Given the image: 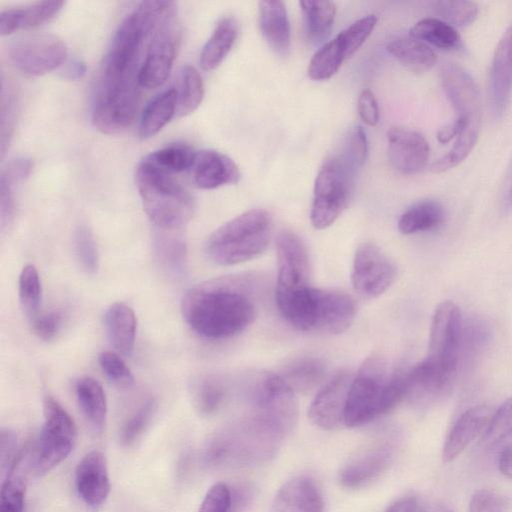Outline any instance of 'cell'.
Instances as JSON below:
<instances>
[{"instance_id": "obj_1", "label": "cell", "mask_w": 512, "mask_h": 512, "mask_svg": "<svg viewBox=\"0 0 512 512\" xmlns=\"http://www.w3.org/2000/svg\"><path fill=\"white\" fill-rule=\"evenodd\" d=\"M174 6L171 1H143L117 28L92 100V123L102 133H122L133 123L140 99L138 76L143 49Z\"/></svg>"}, {"instance_id": "obj_2", "label": "cell", "mask_w": 512, "mask_h": 512, "mask_svg": "<svg viewBox=\"0 0 512 512\" xmlns=\"http://www.w3.org/2000/svg\"><path fill=\"white\" fill-rule=\"evenodd\" d=\"M181 312L195 333L220 340L247 329L257 308L243 277L222 276L191 287L182 298Z\"/></svg>"}, {"instance_id": "obj_3", "label": "cell", "mask_w": 512, "mask_h": 512, "mask_svg": "<svg viewBox=\"0 0 512 512\" xmlns=\"http://www.w3.org/2000/svg\"><path fill=\"white\" fill-rule=\"evenodd\" d=\"M289 432L247 413L208 442L204 460L209 466H251L272 458Z\"/></svg>"}, {"instance_id": "obj_4", "label": "cell", "mask_w": 512, "mask_h": 512, "mask_svg": "<svg viewBox=\"0 0 512 512\" xmlns=\"http://www.w3.org/2000/svg\"><path fill=\"white\" fill-rule=\"evenodd\" d=\"M406 397V372L389 373L380 355L366 358L353 375L345 410L346 427H359L388 413Z\"/></svg>"}, {"instance_id": "obj_5", "label": "cell", "mask_w": 512, "mask_h": 512, "mask_svg": "<svg viewBox=\"0 0 512 512\" xmlns=\"http://www.w3.org/2000/svg\"><path fill=\"white\" fill-rule=\"evenodd\" d=\"M276 256L278 309L294 328L307 331L314 287L306 246L297 234L282 230L276 237Z\"/></svg>"}, {"instance_id": "obj_6", "label": "cell", "mask_w": 512, "mask_h": 512, "mask_svg": "<svg viewBox=\"0 0 512 512\" xmlns=\"http://www.w3.org/2000/svg\"><path fill=\"white\" fill-rule=\"evenodd\" d=\"M272 217L264 209L248 210L217 228L206 242L209 259L221 266L257 258L272 239Z\"/></svg>"}, {"instance_id": "obj_7", "label": "cell", "mask_w": 512, "mask_h": 512, "mask_svg": "<svg viewBox=\"0 0 512 512\" xmlns=\"http://www.w3.org/2000/svg\"><path fill=\"white\" fill-rule=\"evenodd\" d=\"M135 183L144 211L158 228L172 231L191 219L193 198L172 175L141 160L135 172Z\"/></svg>"}, {"instance_id": "obj_8", "label": "cell", "mask_w": 512, "mask_h": 512, "mask_svg": "<svg viewBox=\"0 0 512 512\" xmlns=\"http://www.w3.org/2000/svg\"><path fill=\"white\" fill-rule=\"evenodd\" d=\"M44 422L28 448L29 469L41 476L59 465L72 452L77 441V427L65 408L52 396L43 400Z\"/></svg>"}, {"instance_id": "obj_9", "label": "cell", "mask_w": 512, "mask_h": 512, "mask_svg": "<svg viewBox=\"0 0 512 512\" xmlns=\"http://www.w3.org/2000/svg\"><path fill=\"white\" fill-rule=\"evenodd\" d=\"M352 174L334 155L320 168L314 183L310 221L314 228L332 225L346 208Z\"/></svg>"}, {"instance_id": "obj_10", "label": "cell", "mask_w": 512, "mask_h": 512, "mask_svg": "<svg viewBox=\"0 0 512 512\" xmlns=\"http://www.w3.org/2000/svg\"><path fill=\"white\" fill-rule=\"evenodd\" d=\"M9 58L14 68L23 75L38 77L61 67L66 62L67 47L63 40L54 34H28L12 41Z\"/></svg>"}, {"instance_id": "obj_11", "label": "cell", "mask_w": 512, "mask_h": 512, "mask_svg": "<svg viewBox=\"0 0 512 512\" xmlns=\"http://www.w3.org/2000/svg\"><path fill=\"white\" fill-rule=\"evenodd\" d=\"M461 330L462 317L459 307L452 301L441 302L432 317L425 360L450 377L457 364Z\"/></svg>"}, {"instance_id": "obj_12", "label": "cell", "mask_w": 512, "mask_h": 512, "mask_svg": "<svg viewBox=\"0 0 512 512\" xmlns=\"http://www.w3.org/2000/svg\"><path fill=\"white\" fill-rule=\"evenodd\" d=\"M176 8L171 9L154 31L139 71L141 88L153 89L162 85L170 74L176 57L178 28Z\"/></svg>"}, {"instance_id": "obj_13", "label": "cell", "mask_w": 512, "mask_h": 512, "mask_svg": "<svg viewBox=\"0 0 512 512\" xmlns=\"http://www.w3.org/2000/svg\"><path fill=\"white\" fill-rule=\"evenodd\" d=\"M395 277L394 264L379 247L371 243L358 246L353 258L351 279L360 296L372 299L382 295Z\"/></svg>"}, {"instance_id": "obj_14", "label": "cell", "mask_w": 512, "mask_h": 512, "mask_svg": "<svg viewBox=\"0 0 512 512\" xmlns=\"http://www.w3.org/2000/svg\"><path fill=\"white\" fill-rule=\"evenodd\" d=\"M356 315V303L347 293L314 288L309 316L308 331L340 334L352 325Z\"/></svg>"}, {"instance_id": "obj_15", "label": "cell", "mask_w": 512, "mask_h": 512, "mask_svg": "<svg viewBox=\"0 0 512 512\" xmlns=\"http://www.w3.org/2000/svg\"><path fill=\"white\" fill-rule=\"evenodd\" d=\"M395 454L392 439H378L359 451L340 470L339 483L349 489L368 486L390 466Z\"/></svg>"}, {"instance_id": "obj_16", "label": "cell", "mask_w": 512, "mask_h": 512, "mask_svg": "<svg viewBox=\"0 0 512 512\" xmlns=\"http://www.w3.org/2000/svg\"><path fill=\"white\" fill-rule=\"evenodd\" d=\"M352 379L351 372L341 370L318 390L308 410L313 424L325 430L345 426V410Z\"/></svg>"}, {"instance_id": "obj_17", "label": "cell", "mask_w": 512, "mask_h": 512, "mask_svg": "<svg viewBox=\"0 0 512 512\" xmlns=\"http://www.w3.org/2000/svg\"><path fill=\"white\" fill-rule=\"evenodd\" d=\"M388 158L398 172L414 175L428 164L430 146L426 138L413 129L392 127L387 133Z\"/></svg>"}, {"instance_id": "obj_18", "label": "cell", "mask_w": 512, "mask_h": 512, "mask_svg": "<svg viewBox=\"0 0 512 512\" xmlns=\"http://www.w3.org/2000/svg\"><path fill=\"white\" fill-rule=\"evenodd\" d=\"M75 488L83 503L91 509L101 507L110 493V478L106 458L92 450L77 464Z\"/></svg>"}, {"instance_id": "obj_19", "label": "cell", "mask_w": 512, "mask_h": 512, "mask_svg": "<svg viewBox=\"0 0 512 512\" xmlns=\"http://www.w3.org/2000/svg\"><path fill=\"white\" fill-rule=\"evenodd\" d=\"M441 83L458 117L480 121V92L468 71L456 63H445Z\"/></svg>"}, {"instance_id": "obj_20", "label": "cell", "mask_w": 512, "mask_h": 512, "mask_svg": "<svg viewBox=\"0 0 512 512\" xmlns=\"http://www.w3.org/2000/svg\"><path fill=\"white\" fill-rule=\"evenodd\" d=\"M512 92V25L500 38L491 62L490 93L495 117L505 113Z\"/></svg>"}, {"instance_id": "obj_21", "label": "cell", "mask_w": 512, "mask_h": 512, "mask_svg": "<svg viewBox=\"0 0 512 512\" xmlns=\"http://www.w3.org/2000/svg\"><path fill=\"white\" fill-rule=\"evenodd\" d=\"M191 174L194 184L207 190L236 184L241 177L236 163L227 155L213 149L196 153Z\"/></svg>"}, {"instance_id": "obj_22", "label": "cell", "mask_w": 512, "mask_h": 512, "mask_svg": "<svg viewBox=\"0 0 512 512\" xmlns=\"http://www.w3.org/2000/svg\"><path fill=\"white\" fill-rule=\"evenodd\" d=\"M272 512H324L321 492L309 476H295L277 491Z\"/></svg>"}, {"instance_id": "obj_23", "label": "cell", "mask_w": 512, "mask_h": 512, "mask_svg": "<svg viewBox=\"0 0 512 512\" xmlns=\"http://www.w3.org/2000/svg\"><path fill=\"white\" fill-rule=\"evenodd\" d=\"M64 5V1L52 0L4 9L0 13V34L11 35L41 26L52 20Z\"/></svg>"}, {"instance_id": "obj_24", "label": "cell", "mask_w": 512, "mask_h": 512, "mask_svg": "<svg viewBox=\"0 0 512 512\" xmlns=\"http://www.w3.org/2000/svg\"><path fill=\"white\" fill-rule=\"evenodd\" d=\"M425 359L406 372V397L412 403L425 405L443 395L451 381Z\"/></svg>"}, {"instance_id": "obj_25", "label": "cell", "mask_w": 512, "mask_h": 512, "mask_svg": "<svg viewBox=\"0 0 512 512\" xmlns=\"http://www.w3.org/2000/svg\"><path fill=\"white\" fill-rule=\"evenodd\" d=\"M492 413L487 406L479 405L465 411L450 430L443 447V459H456L486 428Z\"/></svg>"}, {"instance_id": "obj_26", "label": "cell", "mask_w": 512, "mask_h": 512, "mask_svg": "<svg viewBox=\"0 0 512 512\" xmlns=\"http://www.w3.org/2000/svg\"><path fill=\"white\" fill-rule=\"evenodd\" d=\"M259 26L265 41L275 53L284 56L289 52L291 28L282 1L259 2Z\"/></svg>"}, {"instance_id": "obj_27", "label": "cell", "mask_w": 512, "mask_h": 512, "mask_svg": "<svg viewBox=\"0 0 512 512\" xmlns=\"http://www.w3.org/2000/svg\"><path fill=\"white\" fill-rule=\"evenodd\" d=\"M104 325L117 353L129 356L134 348L137 321L134 311L123 302L113 303L104 315Z\"/></svg>"}, {"instance_id": "obj_28", "label": "cell", "mask_w": 512, "mask_h": 512, "mask_svg": "<svg viewBox=\"0 0 512 512\" xmlns=\"http://www.w3.org/2000/svg\"><path fill=\"white\" fill-rule=\"evenodd\" d=\"M238 35V23L232 16L223 17L200 53V66L203 70L216 69L231 51Z\"/></svg>"}, {"instance_id": "obj_29", "label": "cell", "mask_w": 512, "mask_h": 512, "mask_svg": "<svg viewBox=\"0 0 512 512\" xmlns=\"http://www.w3.org/2000/svg\"><path fill=\"white\" fill-rule=\"evenodd\" d=\"M78 406L95 432H101L107 416V401L101 384L92 377H82L75 385Z\"/></svg>"}, {"instance_id": "obj_30", "label": "cell", "mask_w": 512, "mask_h": 512, "mask_svg": "<svg viewBox=\"0 0 512 512\" xmlns=\"http://www.w3.org/2000/svg\"><path fill=\"white\" fill-rule=\"evenodd\" d=\"M386 50L415 73L427 72L437 61V55L429 45L411 36L391 40L386 45Z\"/></svg>"}, {"instance_id": "obj_31", "label": "cell", "mask_w": 512, "mask_h": 512, "mask_svg": "<svg viewBox=\"0 0 512 512\" xmlns=\"http://www.w3.org/2000/svg\"><path fill=\"white\" fill-rule=\"evenodd\" d=\"M177 111V91L167 89L156 95L144 108L138 126L139 137L149 139L160 132Z\"/></svg>"}, {"instance_id": "obj_32", "label": "cell", "mask_w": 512, "mask_h": 512, "mask_svg": "<svg viewBox=\"0 0 512 512\" xmlns=\"http://www.w3.org/2000/svg\"><path fill=\"white\" fill-rule=\"evenodd\" d=\"M29 469L28 449L20 452L17 460L5 474L0 490V512H23L26 474Z\"/></svg>"}, {"instance_id": "obj_33", "label": "cell", "mask_w": 512, "mask_h": 512, "mask_svg": "<svg viewBox=\"0 0 512 512\" xmlns=\"http://www.w3.org/2000/svg\"><path fill=\"white\" fill-rule=\"evenodd\" d=\"M295 393H309L325 379L326 367L315 357H302L288 364L280 374Z\"/></svg>"}, {"instance_id": "obj_34", "label": "cell", "mask_w": 512, "mask_h": 512, "mask_svg": "<svg viewBox=\"0 0 512 512\" xmlns=\"http://www.w3.org/2000/svg\"><path fill=\"white\" fill-rule=\"evenodd\" d=\"M445 219L442 205L435 200H423L409 207L399 218L398 229L409 235L439 227Z\"/></svg>"}, {"instance_id": "obj_35", "label": "cell", "mask_w": 512, "mask_h": 512, "mask_svg": "<svg viewBox=\"0 0 512 512\" xmlns=\"http://www.w3.org/2000/svg\"><path fill=\"white\" fill-rule=\"evenodd\" d=\"M305 34L312 44L325 40L333 27L336 6L331 1H301Z\"/></svg>"}, {"instance_id": "obj_36", "label": "cell", "mask_w": 512, "mask_h": 512, "mask_svg": "<svg viewBox=\"0 0 512 512\" xmlns=\"http://www.w3.org/2000/svg\"><path fill=\"white\" fill-rule=\"evenodd\" d=\"M409 36L442 50L457 49L461 45V37L455 27L434 17L416 22Z\"/></svg>"}, {"instance_id": "obj_37", "label": "cell", "mask_w": 512, "mask_h": 512, "mask_svg": "<svg viewBox=\"0 0 512 512\" xmlns=\"http://www.w3.org/2000/svg\"><path fill=\"white\" fill-rule=\"evenodd\" d=\"M482 444L497 454L512 448V396L492 414L484 430Z\"/></svg>"}, {"instance_id": "obj_38", "label": "cell", "mask_w": 512, "mask_h": 512, "mask_svg": "<svg viewBox=\"0 0 512 512\" xmlns=\"http://www.w3.org/2000/svg\"><path fill=\"white\" fill-rule=\"evenodd\" d=\"M195 155V151L189 145L174 143L149 153L142 161L173 175L191 169Z\"/></svg>"}, {"instance_id": "obj_39", "label": "cell", "mask_w": 512, "mask_h": 512, "mask_svg": "<svg viewBox=\"0 0 512 512\" xmlns=\"http://www.w3.org/2000/svg\"><path fill=\"white\" fill-rule=\"evenodd\" d=\"M177 91V113L187 116L194 112L204 97V84L198 70L191 65H184L179 72Z\"/></svg>"}, {"instance_id": "obj_40", "label": "cell", "mask_w": 512, "mask_h": 512, "mask_svg": "<svg viewBox=\"0 0 512 512\" xmlns=\"http://www.w3.org/2000/svg\"><path fill=\"white\" fill-rule=\"evenodd\" d=\"M346 60L338 39L324 43L312 56L307 73L314 81L330 79Z\"/></svg>"}, {"instance_id": "obj_41", "label": "cell", "mask_w": 512, "mask_h": 512, "mask_svg": "<svg viewBox=\"0 0 512 512\" xmlns=\"http://www.w3.org/2000/svg\"><path fill=\"white\" fill-rule=\"evenodd\" d=\"M480 123L469 124L455 139L451 149L430 167L433 173H443L463 162L473 150L479 137Z\"/></svg>"}, {"instance_id": "obj_42", "label": "cell", "mask_w": 512, "mask_h": 512, "mask_svg": "<svg viewBox=\"0 0 512 512\" xmlns=\"http://www.w3.org/2000/svg\"><path fill=\"white\" fill-rule=\"evenodd\" d=\"M226 387L222 380L215 376L202 378L194 388V404L202 416L215 414L226 398Z\"/></svg>"}, {"instance_id": "obj_43", "label": "cell", "mask_w": 512, "mask_h": 512, "mask_svg": "<svg viewBox=\"0 0 512 512\" xmlns=\"http://www.w3.org/2000/svg\"><path fill=\"white\" fill-rule=\"evenodd\" d=\"M160 264L173 276H182L186 267L185 243L174 235L160 234L155 240Z\"/></svg>"}, {"instance_id": "obj_44", "label": "cell", "mask_w": 512, "mask_h": 512, "mask_svg": "<svg viewBox=\"0 0 512 512\" xmlns=\"http://www.w3.org/2000/svg\"><path fill=\"white\" fill-rule=\"evenodd\" d=\"M368 154L366 133L361 126H355L345 136L340 150L334 156L352 173L362 167Z\"/></svg>"}, {"instance_id": "obj_45", "label": "cell", "mask_w": 512, "mask_h": 512, "mask_svg": "<svg viewBox=\"0 0 512 512\" xmlns=\"http://www.w3.org/2000/svg\"><path fill=\"white\" fill-rule=\"evenodd\" d=\"M19 299L25 314L32 320L39 314L42 288L36 267L28 264L23 267L18 280Z\"/></svg>"}, {"instance_id": "obj_46", "label": "cell", "mask_w": 512, "mask_h": 512, "mask_svg": "<svg viewBox=\"0 0 512 512\" xmlns=\"http://www.w3.org/2000/svg\"><path fill=\"white\" fill-rule=\"evenodd\" d=\"M439 19L455 27L473 23L478 15V5L466 0H440L433 3Z\"/></svg>"}, {"instance_id": "obj_47", "label": "cell", "mask_w": 512, "mask_h": 512, "mask_svg": "<svg viewBox=\"0 0 512 512\" xmlns=\"http://www.w3.org/2000/svg\"><path fill=\"white\" fill-rule=\"evenodd\" d=\"M376 23L375 15H367L353 22L336 36L346 59L362 46L374 30Z\"/></svg>"}, {"instance_id": "obj_48", "label": "cell", "mask_w": 512, "mask_h": 512, "mask_svg": "<svg viewBox=\"0 0 512 512\" xmlns=\"http://www.w3.org/2000/svg\"><path fill=\"white\" fill-rule=\"evenodd\" d=\"M155 409V400L148 398L125 420L120 430V440L123 445L130 446L142 436Z\"/></svg>"}, {"instance_id": "obj_49", "label": "cell", "mask_w": 512, "mask_h": 512, "mask_svg": "<svg viewBox=\"0 0 512 512\" xmlns=\"http://www.w3.org/2000/svg\"><path fill=\"white\" fill-rule=\"evenodd\" d=\"M74 249L81 268L88 274L97 272L99 256L92 231L86 225H80L74 235Z\"/></svg>"}, {"instance_id": "obj_50", "label": "cell", "mask_w": 512, "mask_h": 512, "mask_svg": "<svg viewBox=\"0 0 512 512\" xmlns=\"http://www.w3.org/2000/svg\"><path fill=\"white\" fill-rule=\"evenodd\" d=\"M18 177L4 169L0 177V226L4 231L11 225L15 216V184L20 182Z\"/></svg>"}, {"instance_id": "obj_51", "label": "cell", "mask_w": 512, "mask_h": 512, "mask_svg": "<svg viewBox=\"0 0 512 512\" xmlns=\"http://www.w3.org/2000/svg\"><path fill=\"white\" fill-rule=\"evenodd\" d=\"M98 362L104 374L115 384L122 387L133 384V374L119 353L103 351L99 354Z\"/></svg>"}, {"instance_id": "obj_52", "label": "cell", "mask_w": 512, "mask_h": 512, "mask_svg": "<svg viewBox=\"0 0 512 512\" xmlns=\"http://www.w3.org/2000/svg\"><path fill=\"white\" fill-rule=\"evenodd\" d=\"M198 512H233V492L224 482H217L206 492Z\"/></svg>"}, {"instance_id": "obj_53", "label": "cell", "mask_w": 512, "mask_h": 512, "mask_svg": "<svg viewBox=\"0 0 512 512\" xmlns=\"http://www.w3.org/2000/svg\"><path fill=\"white\" fill-rule=\"evenodd\" d=\"M509 509L507 497L487 489L476 491L469 502V512H509Z\"/></svg>"}, {"instance_id": "obj_54", "label": "cell", "mask_w": 512, "mask_h": 512, "mask_svg": "<svg viewBox=\"0 0 512 512\" xmlns=\"http://www.w3.org/2000/svg\"><path fill=\"white\" fill-rule=\"evenodd\" d=\"M1 103V156L3 157L12 137L16 112L14 94L4 85Z\"/></svg>"}, {"instance_id": "obj_55", "label": "cell", "mask_w": 512, "mask_h": 512, "mask_svg": "<svg viewBox=\"0 0 512 512\" xmlns=\"http://www.w3.org/2000/svg\"><path fill=\"white\" fill-rule=\"evenodd\" d=\"M61 323L62 314L56 310L40 313L32 319L34 333L45 341L55 338L60 330Z\"/></svg>"}, {"instance_id": "obj_56", "label": "cell", "mask_w": 512, "mask_h": 512, "mask_svg": "<svg viewBox=\"0 0 512 512\" xmlns=\"http://www.w3.org/2000/svg\"><path fill=\"white\" fill-rule=\"evenodd\" d=\"M17 448L18 440L15 431L9 428H2L0 431V465L3 477L20 455Z\"/></svg>"}, {"instance_id": "obj_57", "label": "cell", "mask_w": 512, "mask_h": 512, "mask_svg": "<svg viewBox=\"0 0 512 512\" xmlns=\"http://www.w3.org/2000/svg\"><path fill=\"white\" fill-rule=\"evenodd\" d=\"M358 114L360 119L368 126H376L379 121V108L372 91L365 89L358 97Z\"/></svg>"}, {"instance_id": "obj_58", "label": "cell", "mask_w": 512, "mask_h": 512, "mask_svg": "<svg viewBox=\"0 0 512 512\" xmlns=\"http://www.w3.org/2000/svg\"><path fill=\"white\" fill-rule=\"evenodd\" d=\"M471 123H480L477 120H470L464 117H458L450 124L441 128L437 133V139L441 144H447L456 139L462 131Z\"/></svg>"}, {"instance_id": "obj_59", "label": "cell", "mask_w": 512, "mask_h": 512, "mask_svg": "<svg viewBox=\"0 0 512 512\" xmlns=\"http://www.w3.org/2000/svg\"><path fill=\"white\" fill-rule=\"evenodd\" d=\"M62 66V76L68 80H79L87 71L86 63L79 58L70 59Z\"/></svg>"}, {"instance_id": "obj_60", "label": "cell", "mask_w": 512, "mask_h": 512, "mask_svg": "<svg viewBox=\"0 0 512 512\" xmlns=\"http://www.w3.org/2000/svg\"><path fill=\"white\" fill-rule=\"evenodd\" d=\"M498 468L500 472L512 479V448H507L497 454Z\"/></svg>"}, {"instance_id": "obj_61", "label": "cell", "mask_w": 512, "mask_h": 512, "mask_svg": "<svg viewBox=\"0 0 512 512\" xmlns=\"http://www.w3.org/2000/svg\"><path fill=\"white\" fill-rule=\"evenodd\" d=\"M417 500L414 497H405L393 503L386 512H416Z\"/></svg>"}, {"instance_id": "obj_62", "label": "cell", "mask_w": 512, "mask_h": 512, "mask_svg": "<svg viewBox=\"0 0 512 512\" xmlns=\"http://www.w3.org/2000/svg\"><path fill=\"white\" fill-rule=\"evenodd\" d=\"M426 512H453L449 507L443 504H434Z\"/></svg>"}, {"instance_id": "obj_63", "label": "cell", "mask_w": 512, "mask_h": 512, "mask_svg": "<svg viewBox=\"0 0 512 512\" xmlns=\"http://www.w3.org/2000/svg\"><path fill=\"white\" fill-rule=\"evenodd\" d=\"M506 206L508 209H512V181L508 187L507 195H506Z\"/></svg>"}]
</instances>
